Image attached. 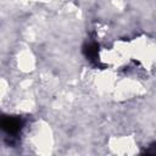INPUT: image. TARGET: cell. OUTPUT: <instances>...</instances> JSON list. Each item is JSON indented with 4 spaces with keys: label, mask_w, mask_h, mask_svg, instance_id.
I'll return each instance as SVG.
<instances>
[{
    "label": "cell",
    "mask_w": 156,
    "mask_h": 156,
    "mask_svg": "<svg viewBox=\"0 0 156 156\" xmlns=\"http://www.w3.org/2000/svg\"><path fill=\"white\" fill-rule=\"evenodd\" d=\"M23 127V121L17 116H6L1 119V128L9 135H17Z\"/></svg>",
    "instance_id": "1"
},
{
    "label": "cell",
    "mask_w": 156,
    "mask_h": 156,
    "mask_svg": "<svg viewBox=\"0 0 156 156\" xmlns=\"http://www.w3.org/2000/svg\"><path fill=\"white\" fill-rule=\"evenodd\" d=\"M98 49L99 48H98V45L95 43H89L88 45H85L84 46V54H85L87 58L90 60V61L96 60V57H98Z\"/></svg>",
    "instance_id": "2"
},
{
    "label": "cell",
    "mask_w": 156,
    "mask_h": 156,
    "mask_svg": "<svg viewBox=\"0 0 156 156\" xmlns=\"http://www.w3.org/2000/svg\"><path fill=\"white\" fill-rule=\"evenodd\" d=\"M145 152L146 154H151V155H156V143L150 145V147L147 150H145Z\"/></svg>",
    "instance_id": "3"
}]
</instances>
